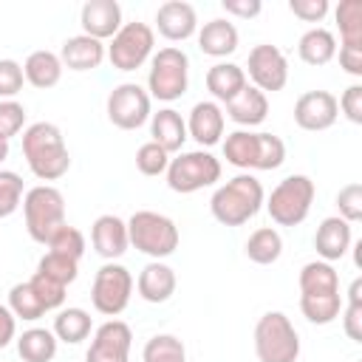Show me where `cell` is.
<instances>
[{
  "mask_svg": "<svg viewBox=\"0 0 362 362\" xmlns=\"http://www.w3.org/2000/svg\"><path fill=\"white\" fill-rule=\"evenodd\" d=\"M339 274L325 260H311L300 269V311L314 325H328L342 314Z\"/></svg>",
  "mask_w": 362,
  "mask_h": 362,
  "instance_id": "obj_1",
  "label": "cell"
},
{
  "mask_svg": "<svg viewBox=\"0 0 362 362\" xmlns=\"http://www.w3.org/2000/svg\"><path fill=\"white\" fill-rule=\"evenodd\" d=\"M23 156L40 181H57L71 167L65 136L54 122H34L23 130Z\"/></svg>",
  "mask_w": 362,
  "mask_h": 362,
  "instance_id": "obj_2",
  "label": "cell"
},
{
  "mask_svg": "<svg viewBox=\"0 0 362 362\" xmlns=\"http://www.w3.org/2000/svg\"><path fill=\"white\" fill-rule=\"evenodd\" d=\"M263 201H266L263 184L255 175L240 173L212 192L209 212L223 226H243L246 221H252L260 212Z\"/></svg>",
  "mask_w": 362,
  "mask_h": 362,
  "instance_id": "obj_3",
  "label": "cell"
},
{
  "mask_svg": "<svg viewBox=\"0 0 362 362\" xmlns=\"http://www.w3.org/2000/svg\"><path fill=\"white\" fill-rule=\"evenodd\" d=\"M223 158L240 170H277L286 161V144L274 133L235 130L223 139Z\"/></svg>",
  "mask_w": 362,
  "mask_h": 362,
  "instance_id": "obj_4",
  "label": "cell"
},
{
  "mask_svg": "<svg viewBox=\"0 0 362 362\" xmlns=\"http://www.w3.org/2000/svg\"><path fill=\"white\" fill-rule=\"evenodd\" d=\"M127 238L130 246H136L141 255H150L156 260L170 257L181 240L175 221L153 209H139L127 218Z\"/></svg>",
  "mask_w": 362,
  "mask_h": 362,
  "instance_id": "obj_5",
  "label": "cell"
},
{
  "mask_svg": "<svg viewBox=\"0 0 362 362\" xmlns=\"http://www.w3.org/2000/svg\"><path fill=\"white\" fill-rule=\"evenodd\" d=\"M23 218L31 240L48 243L59 226H65V198L51 184H37L23 195Z\"/></svg>",
  "mask_w": 362,
  "mask_h": 362,
  "instance_id": "obj_6",
  "label": "cell"
},
{
  "mask_svg": "<svg viewBox=\"0 0 362 362\" xmlns=\"http://www.w3.org/2000/svg\"><path fill=\"white\" fill-rule=\"evenodd\" d=\"M255 354L260 362H297L300 334L283 311H266L255 325Z\"/></svg>",
  "mask_w": 362,
  "mask_h": 362,
  "instance_id": "obj_7",
  "label": "cell"
},
{
  "mask_svg": "<svg viewBox=\"0 0 362 362\" xmlns=\"http://www.w3.org/2000/svg\"><path fill=\"white\" fill-rule=\"evenodd\" d=\"M317 187L308 175L297 173V175H286L269 195L266 201V212L277 226H300L314 204Z\"/></svg>",
  "mask_w": 362,
  "mask_h": 362,
  "instance_id": "obj_8",
  "label": "cell"
},
{
  "mask_svg": "<svg viewBox=\"0 0 362 362\" xmlns=\"http://www.w3.org/2000/svg\"><path fill=\"white\" fill-rule=\"evenodd\" d=\"M187 88H189V57L175 45H167L158 54H153L147 74L150 99L175 102L187 93Z\"/></svg>",
  "mask_w": 362,
  "mask_h": 362,
  "instance_id": "obj_9",
  "label": "cell"
},
{
  "mask_svg": "<svg viewBox=\"0 0 362 362\" xmlns=\"http://www.w3.org/2000/svg\"><path fill=\"white\" fill-rule=\"evenodd\" d=\"M215 181H221V161L209 150L178 153L167 164V187L173 192L189 195L204 187H212Z\"/></svg>",
  "mask_w": 362,
  "mask_h": 362,
  "instance_id": "obj_10",
  "label": "cell"
},
{
  "mask_svg": "<svg viewBox=\"0 0 362 362\" xmlns=\"http://www.w3.org/2000/svg\"><path fill=\"white\" fill-rule=\"evenodd\" d=\"M156 45V34L147 23H122V28L113 34L110 45H107V59L116 71H136L141 68Z\"/></svg>",
  "mask_w": 362,
  "mask_h": 362,
  "instance_id": "obj_11",
  "label": "cell"
},
{
  "mask_svg": "<svg viewBox=\"0 0 362 362\" xmlns=\"http://www.w3.org/2000/svg\"><path fill=\"white\" fill-rule=\"evenodd\" d=\"M130 294H133V274L122 263L107 260L105 266H99L93 286H90V303L99 314L119 317L127 308Z\"/></svg>",
  "mask_w": 362,
  "mask_h": 362,
  "instance_id": "obj_12",
  "label": "cell"
},
{
  "mask_svg": "<svg viewBox=\"0 0 362 362\" xmlns=\"http://www.w3.org/2000/svg\"><path fill=\"white\" fill-rule=\"evenodd\" d=\"M150 93L136 82H122L107 93V119L119 130H139L150 116Z\"/></svg>",
  "mask_w": 362,
  "mask_h": 362,
  "instance_id": "obj_13",
  "label": "cell"
},
{
  "mask_svg": "<svg viewBox=\"0 0 362 362\" xmlns=\"http://www.w3.org/2000/svg\"><path fill=\"white\" fill-rule=\"evenodd\" d=\"M246 68H249L252 85H255L257 90H263V93H277V90H283L286 82H288V59H286V54H283L277 45H272V42L255 45V48L249 51Z\"/></svg>",
  "mask_w": 362,
  "mask_h": 362,
  "instance_id": "obj_14",
  "label": "cell"
},
{
  "mask_svg": "<svg viewBox=\"0 0 362 362\" xmlns=\"http://www.w3.org/2000/svg\"><path fill=\"white\" fill-rule=\"evenodd\" d=\"M133 331L122 320H107L96 328L85 362H130Z\"/></svg>",
  "mask_w": 362,
  "mask_h": 362,
  "instance_id": "obj_15",
  "label": "cell"
},
{
  "mask_svg": "<svg viewBox=\"0 0 362 362\" xmlns=\"http://www.w3.org/2000/svg\"><path fill=\"white\" fill-rule=\"evenodd\" d=\"M337 116H339V105L331 90H305L294 102V122L300 130L308 133L328 130L337 122Z\"/></svg>",
  "mask_w": 362,
  "mask_h": 362,
  "instance_id": "obj_16",
  "label": "cell"
},
{
  "mask_svg": "<svg viewBox=\"0 0 362 362\" xmlns=\"http://www.w3.org/2000/svg\"><path fill=\"white\" fill-rule=\"evenodd\" d=\"M156 28L170 42H184L192 34H198V14L184 0H167L156 11Z\"/></svg>",
  "mask_w": 362,
  "mask_h": 362,
  "instance_id": "obj_17",
  "label": "cell"
},
{
  "mask_svg": "<svg viewBox=\"0 0 362 362\" xmlns=\"http://www.w3.org/2000/svg\"><path fill=\"white\" fill-rule=\"evenodd\" d=\"M187 122V136L195 139L201 147H212L221 141L223 136V127H226V116H223V107L212 99H204V102H195L189 116L184 119Z\"/></svg>",
  "mask_w": 362,
  "mask_h": 362,
  "instance_id": "obj_18",
  "label": "cell"
},
{
  "mask_svg": "<svg viewBox=\"0 0 362 362\" xmlns=\"http://www.w3.org/2000/svg\"><path fill=\"white\" fill-rule=\"evenodd\" d=\"M82 34L93 40H113V34L122 28V6L116 0H88L79 11Z\"/></svg>",
  "mask_w": 362,
  "mask_h": 362,
  "instance_id": "obj_19",
  "label": "cell"
},
{
  "mask_svg": "<svg viewBox=\"0 0 362 362\" xmlns=\"http://www.w3.org/2000/svg\"><path fill=\"white\" fill-rule=\"evenodd\" d=\"M90 243L96 249L99 257L105 260H116L127 252L130 238H127V221H122L119 215H99L90 226Z\"/></svg>",
  "mask_w": 362,
  "mask_h": 362,
  "instance_id": "obj_20",
  "label": "cell"
},
{
  "mask_svg": "<svg viewBox=\"0 0 362 362\" xmlns=\"http://www.w3.org/2000/svg\"><path fill=\"white\" fill-rule=\"evenodd\" d=\"M351 223L342 221L339 215H331V218H322V223L317 226L314 232V249L320 255V260L325 263H334L339 257L348 255L351 249Z\"/></svg>",
  "mask_w": 362,
  "mask_h": 362,
  "instance_id": "obj_21",
  "label": "cell"
},
{
  "mask_svg": "<svg viewBox=\"0 0 362 362\" xmlns=\"http://www.w3.org/2000/svg\"><path fill=\"white\" fill-rule=\"evenodd\" d=\"M107 57V48L105 42L88 37V34H76V37H68L59 48V62L62 68L68 71H93L102 65V59Z\"/></svg>",
  "mask_w": 362,
  "mask_h": 362,
  "instance_id": "obj_22",
  "label": "cell"
},
{
  "mask_svg": "<svg viewBox=\"0 0 362 362\" xmlns=\"http://www.w3.org/2000/svg\"><path fill=\"white\" fill-rule=\"evenodd\" d=\"M175 272L161 263V260H153L147 263L141 272H139V280H136V288H139V297L147 300V303H167L173 294H175Z\"/></svg>",
  "mask_w": 362,
  "mask_h": 362,
  "instance_id": "obj_23",
  "label": "cell"
},
{
  "mask_svg": "<svg viewBox=\"0 0 362 362\" xmlns=\"http://www.w3.org/2000/svg\"><path fill=\"white\" fill-rule=\"evenodd\" d=\"M238 40L240 37H238L235 23H229L223 17H215V20L204 23L198 28V48H201V54L215 57V59L235 54L238 51Z\"/></svg>",
  "mask_w": 362,
  "mask_h": 362,
  "instance_id": "obj_24",
  "label": "cell"
},
{
  "mask_svg": "<svg viewBox=\"0 0 362 362\" xmlns=\"http://www.w3.org/2000/svg\"><path fill=\"white\" fill-rule=\"evenodd\" d=\"M150 136H153L150 141H156L164 153H178L184 147V141L189 139L184 116L173 107H161L158 113L150 116Z\"/></svg>",
  "mask_w": 362,
  "mask_h": 362,
  "instance_id": "obj_25",
  "label": "cell"
},
{
  "mask_svg": "<svg viewBox=\"0 0 362 362\" xmlns=\"http://www.w3.org/2000/svg\"><path fill=\"white\" fill-rule=\"evenodd\" d=\"M226 116H229L235 124L255 127V124H260V122L269 116V99H266V93L257 90L255 85H246L235 99L226 102Z\"/></svg>",
  "mask_w": 362,
  "mask_h": 362,
  "instance_id": "obj_26",
  "label": "cell"
},
{
  "mask_svg": "<svg viewBox=\"0 0 362 362\" xmlns=\"http://www.w3.org/2000/svg\"><path fill=\"white\" fill-rule=\"evenodd\" d=\"M246 71L235 62H215L206 71V90L212 93V102H229L246 88Z\"/></svg>",
  "mask_w": 362,
  "mask_h": 362,
  "instance_id": "obj_27",
  "label": "cell"
},
{
  "mask_svg": "<svg viewBox=\"0 0 362 362\" xmlns=\"http://www.w3.org/2000/svg\"><path fill=\"white\" fill-rule=\"evenodd\" d=\"M23 74H25V82H31L34 88L40 90H48L54 88L59 79H62V62H59V54L54 51H31L28 59L23 62Z\"/></svg>",
  "mask_w": 362,
  "mask_h": 362,
  "instance_id": "obj_28",
  "label": "cell"
},
{
  "mask_svg": "<svg viewBox=\"0 0 362 362\" xmlns=\"http://www.w3.org/2000/svg\"><path fill=\"white\" fill-rule=\"evenodd\" d=\"M297 54L305 65H314V68L328 65L337 57V37L328 28H320V25L308 28L297 42Z\"/></svg>",
  "mask_w": 362,
  "mask_h": 362,
  "instance_id": "obj_29",
  "label": "cell"
},
{
  "mask_svg": "<svg viewBox=\"0 0 362 362\" xmlns=\"http://www.w3.org/2000/svg\"><path fill=\"white\" fill-rule=\"evenodd\" d=\"M57 337L48 328H28L17 337V354L23 362H51L57 356Z\"/></svg>",
  "mask_w": 362,
  "mask_h": 362,
  "instance_id": "obj_30",
  "label": "cell"
},
{
  "mask_svg": "<svg viewBox=\"0 0 362 362\" xmlns=\"http://www.w3.org/2000/svg\"><path fill=\"white\" fill-rule=\"evenodd\" d=\"M283 255V238L274 226H260L246 240V257L257 266H272Z\"/></svg>",
  "mask_w": 362,
  "mask_h": 362,
  "instance_id": "obj_31",
  "label": "cell"
},
{
  "mask_svg": "<svg viewBox=\"0 0 362 362\" xmlns=\"http://www.w3.org/2000/svg\"><path fill=\"white\" fill-rule=\"evenodd\" d=\"M90 314L85 308H62L57 317H54V337L68 342V345H79L82 339L90 337Z\"/></svg>",
  "mask_w": 362,
  "mask_h": 362,
  "instance_id": "obj_32",
  "label": "cell"
},
{
  "mask_svg": "<svg viewBox=\"0 0 362 362\" xmlns=\"http://www.w3.org/2000/svg\"><path fill=\"white\" fill-rule=\"evenodd\" d=\"M345 48H362V0H342L334 11Z\"/></svg>",
  "mask_w": 362,
  "mask_h": 362,
  "instance_id": "obj_33",
  "label": "cell"
},
{
  "mask_svg": "<svg viewBox=\"0 0 362 362\" xmlns=\"http://www.w3.org/2000/svg\"><path fill=\"white\" fill-rule=\"evenodd\" d=\"M8 311L17 317V320H25V322H34L45 314V305L40 303L37 291L31 288V283H14L11 291H8Z\"/></svg>",
  "mask_w": 362,
  "mask_h": 362,
  "instance_id": "obj_34",
  "label": "cell"
},
{
  "mask_svg": "<svg viewBox=\"0 0 362 362\" xmlns=\"http://www.w3.org/2000/svg\"><path fill=\"white\" fill-rule=\"evenodd\" d=\"M144 362H187V348L175 334H156L144 342Z\"/></svg>",
  "mask_w": 362,
  "mask_h": 362,
  "instance_id": "obj_35",
  "label": "cell"
},
{
  "mask_svg": "<svg viewBox=\"0 0 362 362\" xmlns=\"http://www.w3.org/2000/svg\"><path fill=\"white\" fill-rule=\"evenodd\" d=\"M37 272L68 288V283H74L76 274H79V260L65 257V255H57V252H45L40 257V263H37Z\"/></svg>",
  "mask_w": 362,
  "mask_h": 362,
  "instance_id": "obj_36",
  "label": "cell"
},
{
  "mask_svg": "<svg viewBox=\"0 0 362 362\" xmlns=\"http://www.w3.org/2000/svg\"><path fill=\"white\" fill-rule=\"evenodd\" d=\"M342 325L354 342H362V280L356 277L348 288V305H342Z\"/></svg>",
  "mask_w": 362,
  "mask_h": 362,
  "instance_id": "obj_37",
  "label": "cell"
},
{
  "mask_svg": "<svg viewBox=\"0 0 362 362\" xmlns=\"http://www.w3.org/2000/svg\"><path fill=\"white\" fill-rule=\"evenodd\" d=\"M48 252H57V255H65V257L79 260V257L85 255V235H82L76 226L65 223V226H59V229L54 232V238L48 240Z\"/></svg>",
  "mask_w": 362,
  "mask_h": 362,
  "instance_id": "obj_38",
  "label": "cell"
},
{
  "mask_svg": "<svg viewBox=\"0 0 362 362\" xmlns=\"http://www.w3.org/2000/svg\"><path fill=\"white\" fill-rule=\"evenodd\" d=\"M23 204V178L14 170H0V218H8Z\"/></svg>",
  "mask_w": 362,
  "mask_h": 362,
  "instance_id": "obj_39",
  "label": "cell"
},
{
  "mask_svg": "<svg viewBox=\"0 0 362 362\" xmlns=\"http://www.w3.org/2000/svg\"><path fill=\"white\" fill-rule=\"evenodd\" d=\"M167 164H170V153H164L156 141H144L139 150H136V170L141 175H161L167 173Z\"/></svg>",
  "mask_w": 362,
  "mask_h": 362,
  "instance_id": "obj_40",
  "label": "cell"
},
{
  "mask_svg": "<svg viewBox=\"0 0 362 362\" xmlns=\"http://www.w3.org/2000/svg\"><path fill=\"white\" fill-rule=\"evenodd\" d=\"M25 124V107L14 99H0V139H14Z\"/></svg>",
  "mask_w": 362,
  "mask_h": 362,
  "instance_id": "obj_41",
  "label": "cell"
},
{
  "mask_svg": "<svg viewBox=\"0 0 362 362\" xmlns=\"http://www.w3.org/2000/svg\"><path fill=\"white\" fill-rule=\"evenodd\" d=\"M337 206H339V218L348 223H356L362 218V184L351 181L337 192Z\"/></svg>",
  "mask_w": 362,
  "mask_h": 362,
  "instance_id": "obj_42",
  "label": "cell"
},
{
  "mask_svg": "<svg viewBox=\"0 0 362 362\" xmlns=\"http://www.w3.org/2000/svg\"><path fill=\"white\" fill-rule=\"evenodd\" d=\"M28 283H31V288L37 291L40 303L45 305V311H54V308H59V305L65 303V286H59L57 280H51V277H45V274L34 272V277H31Z\"/></svg>",
  "mask_w": 362,
  "mask_h": 362,
  "instance_id": "obj_43",
  "label": "cell"
},
{
  "mask_svg": "<svg viewBox=\"0 0 362 362\" xmlns=\"http://www.w3.org/2000/svg\"><path fill=\"white\" fill-rule=\"evenodd\" d=\"M25 74L17 59H0V99H14L23 90Z\"/></svg>",
  "mask_w": 362,
  "mask_h": 362,
  "instance_id": "obj_44",
  "label": "cell"
},
{
  "mask_svg": "<svg viewBox=\"0 0 362 362\" xmlns=\"http://www.w3.org/2000/svg\"><path fill=\"white\" fill-rule=\"evenodd\" d=\"M337 105H339V110L345 113L348 122L362 124V85H348L342 90V96L337 99Z\"/></svg>",
  "mask_w": 362,
  "mask_h": 362,
  "instance_id": "obj_45",
  "label": "cell"
},
{
  "mask_svg": "<svg viewBox=\"0 0 362 362\" xmlns=\"http://www.w3.org/2000/svg\"><path fill=\"white\" fill-rule=\"evenodd\" d=\"M288 11L305 23H320L328 14V0H288Z\"/></svg>",
  "mask_w": 362,
  "mask_h": 362,
  "instance_id": "obj_46",
  "label": "cell"
},
{
  "mask_svg": "<svg viewBox=\"0 0 362 362\" xmlns=\"http://www.w3.org/2000/svg\"><path fill=\"white\" fill-rule=\"evenodd\" d=\"M221 6H223L226 14L240 17V20H252V17H257L263 11V3L260 0H223Z\"/></svg>",
  "mask_w": 362,
  "mask_h": 362,
  "instance_id": "obj_47",
  "label": "cell"
},
{
  "mask_svg": "<svg viewBox=\"0 0 362 362\" xmlns=\"http://www.w3.org/2000/svg\"><path fill=\"white\" fill-rule=\"evenodd\" d=\"M339 68L351 76H362V48H345L339 45Z\"/></svg>",
  "mask_w": 362,
  "mask_h": 362,
  "instance_id": "obj_48",
  "label": "cell"
},
{
  "mask_svg": "<svg viewBox=\"0 0 362 362\" xmlns=\"http://www.w3.org/2000/svg\"><path fill=\"white\" fill-rule=\"evenodd\" d=\"M17 337V317L8 311V305L0 303V348H6Z\"/></svg>",
  "mask_w": 362,
  "mask_h": 362,
  "instance_id": "obj_49",
  "label": "cell"
},
{
  "mask_svg": "<svg viewBox=\"0 0 362 362\" xmlns=\"http://www.w3.org/2000/svg\"><path fill=\"white\" fill-rule=\"evenodd\" d=\"M6 158H8V141H3V139H0V164H3Z\"/></svg>",
  "mask_w": 362,
  "mask_h": 362,
  "instance_id": "obj_50",
  "label": "cell"
}]
</instances>
